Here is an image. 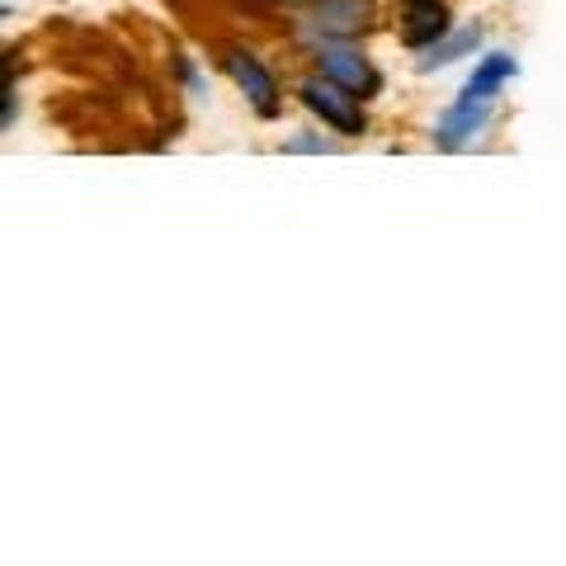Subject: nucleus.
Segmentation results:
<instances>
[{
  "label": "nucleus",
  "mask_w": 566,
  "mask_h": 566,
  "mask_svg": "<svg viewBox=\"0 0 566 566\" xmlns=\"http://www.w3.org/2000/svg\"><path fill=\"white\" fill-rule=\"evenodd\" d=\"M297 99L307 104V109L326 123V128H335L340 137H359L368 128V118L359 109V95H349L345 85H335L326 76H312L303 81V91H297Z\"/></svg>",
  "instance_id": "nucleus-1"
},
{
  "label": "nucleus",
  "mask_w": 566,
  "mask_h": 566,
  "mask_svg": "<svg viewBox=\"0 0 566 566\" xmlns=\"http://www.w3.org/2000/svg\"><path fill=\"white\" fill-rule=\"evenodd\" d=\"M316 66H322V76H326V81L345 85V91H349V95H359V99H368V95H378V91H382V76H378L374 66H368L364 52L345 48L340 39H322V43H316Z\"/></svg>",
  "instance_id": "nucleus-2"
},
{
  "label": "nucleus",
  "mask_w": 566,
  "mask_h": 566,
  "mask_svg": "<svg viewBox=\"0 0 566 566\" xmlns=\"http://www.w3.org/2000/svg\"><path fill=\"white\" fill-rule=\"evenodd\" d=\"M227 71H232V81L245 91V99L255 104L260 118H274L279 114V104H283L279 99V81H274V71L255 57V52L232 48V52H227Z\"/></svg>",
  "instance_id": "nucleus-3"
},
{
  "label": "nucleus",
  "mask_w": 566,
  "mask_h": 566,
  "mask_svg": "<svg viewBox=\"0 0 566 566\" xmlns=\"http://www.w3.org/2000/svg\"><path fill=\"white\" fill-rule=\"evenodd\" d=\"M374 14H378L374 0H316L307 29L322 33V39H354L359 29L374 24Z\"/></svg>",
  "instance_id": "nucleus-4"
},
{
  "label": "nucleus",
  "mask_w": 566,
  "mask_h": 566,
  "mask_svg": "<svg viewBox=\"0 0 566 566\" xmlns=\"http://www.w3.org/2000/svg\"><path fill=\"white\" fill-rule=\"evenodd\" d=\"M453 29L449 0H401V43L406 48H430Z\"/></svg>",
  "instance_id": "nucleus-5"
},
{
  "label": "nucleus",
  "mask_w": 566,
  "mask_h": 566,
  "mask_svg": "<svg viewBox=\"0 0 566 566\" xmlns=\"http://www.w3.org/2000/svg\"><path fill=\"white\" fill-rule=\"evenodd\" d=\"M491 123V104H468V99H458L453 109L439 118V128H434V142L444 151H458V147H468V142L482 133Z\"/></svg>",
  "instance_id": "nucleus-6"
},
{
  "label": "nucleus",
  "mask_w": 566,
  "mask_h": 566,
  "mask_svg": "<svg viewBox=\"0 0 566 566\" xmlns=\"http://www.w3.org/2000/svg\"><path fill=\"white\" fill-rule=\"evenodd\" d=\"M515 71H520V62L510 57V52H486L482 66H476L472 76H468V85H463V95H458V99H468V104H491L495 95H501V85L515 76Z\"/></svg>",
  "instance_id": "nucleus-7"
},
{
  "label": "nucleus",
  "mask_w": 566,
  "mask_h": 566,
  "mask_svg": "<svg viewBox=\"0 0 566 566\" xmlns=\"http://www.w3.org/2000/svg\"><path fill=\"white\" fill-rule=\"evenodd\" d=\"M482 43V29H458V33H444L439 43L424 48V57H420V71H434V66H449L458 57H468V52Z\"/></svg>",
  "instance_id": "nucleus-8"
},
{
  "label": "nucleus",
  "mask_w": 566,
  "mask_h": 566,
  "mask_svg": "<svg viewBox=\"0 0 566 566\" xmlns=\"http://www.w3.org/2000/svg\"><path fill=\"white\" fill-rule=\"evenodd\" d=\"M14 118V95H10V62H0V128Z\"/></svg>",
  "instance_id": "nucleus-9"
}]
</instances>
